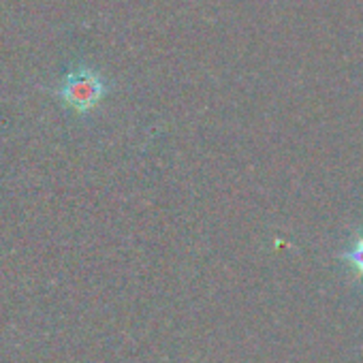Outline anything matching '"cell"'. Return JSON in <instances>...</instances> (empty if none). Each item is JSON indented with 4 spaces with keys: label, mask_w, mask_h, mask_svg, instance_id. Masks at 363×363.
<instances>
[{
    "label": "cell",
    "mask_w": 363,
    "mask_h": 363,
    "mask_svg": "<svg viewBox=\"0 0 363 363\" xmlns=\"http://www.w3.org/2000/svg\"><path fill=\"white\" fill-rule=\"evenodd\" d=\"M60 94L67 105H71L77 111H86L99 103V99L103 94V82L94 73H88V71L73 73L65 82Z\"/></svg>",
    "instance_id": "1"
},
{
    "label": "cell",
    "mask_w": 363,
    "mask_h": 363,
    "mask_svg": "<svg viewBox=\"0 0 363 363\" xmlns=\"http://www.w3.org/2000/svg\"><path fill=\"white\" fill-rule=\"evenodd\" d=\"M342 261H346L361 278H363V233L354 240V244L342 255Z\"/></svg>",
    "instance_id": "2"
}]
</instances>
